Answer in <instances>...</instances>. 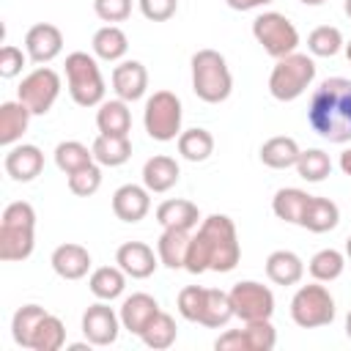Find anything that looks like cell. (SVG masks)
Instances as JSON below:
<instances>
[{"label":"cell","instance_id":"cell-48","mask_svg":"<svg viewBox=\"0 0 351 351\" xmlns=\"http://www.w3.org/2000/svg\"><path fill=\"white\" fill-rule=\"evenodd\" d=\"M214 348L217 351H250L247 337H244V329H230V332L219 335L217 343H214Z\"/></svg>","mask_w":351,"mask_h":351},{"label":"cell","instance_id":"cell-31","mask_svg":"<svg viewBox=\"0 0 351 351\" xmlns=\"http://www.w3.org/2000/svg\"><path fill=\"white\" fill-rule=\"evenodd\" d=\"M44 315H47V310L41 304H22L14 313V321H11L14 343L22 346V348H33V337H36V329L44 321Z\"/></svg>","mask_w":351,"mask_h":351},{"label":"cell","instance_id":"cell-39","mask_svg":"<svg viewBox=\"0 0 351 351\" xmlns=\"http://www.w3.org/2000/svg\"><path fill=\"white\" fill-rule=\"evenodd\" d=\"M296 170H299V176H302L304 181L318 184V181H324V178L332 173V159H329V154H324L321 148H307V151L299 154Z\"/></svg>","mask_w":351,"mask_h":351},{"label":"cell","instance_id":"cell-17","mask_svg":"<svg viewBox=\"0 0 351 351\" xmlns=\"http://www.w3.org/2000/svg\"><path fill=\"white\" fill-rule=\"evenodd\" d=\"M159 313V302L151 296V293H132V296H126L123 299V304H121V310H118V315H121V324H123V329L126 332H132V335H143V329L151 324V318Z\"/></svg>","mask_w":351,"mask_h":351},{"label":"cell","instance_id":"cell-11","mask_svg":"<svg viewBox=\"0 0 351 351\" xmlns=\"http://www.w3.org/2000/svg\"><path fill=\"white\" fill-rule=\"evenodd\" d=\"M121 315L101 299L82 313V335L90 346H112L121 332Z\"/></svg>","mask_w":351,"mask_h":351},{"label":"cell","instance_id":"cell-30","mask_svg":"<svg viewBox=\"0 0 351 351\" xmlns=\"http://www.w3.org/2000/svg\"><path fill=\"white\" fill-rule=\"evenodd\" d=\"M90 47H93V55H96V58L112 63V60H121V58L126 55L129 38H126V33H123L118 25H104V27H99V30L93 33Z\"/></svg>","mask_w":351,"mask_h":351},{"label":"cell","instance_id":"cell-41","mask_svg":"<svg viewBox=\"0 0 351 351\" xmlns=\"http://www.w3.org/2000/svg\"><path fill=\"white\" fill-rule=\"evenodd\" d=\"M244 337H247L250 351H271L277 346V332H274V326H271L269 318H263V321H247L244 324Z\"/></svg>","mask_w":351,"mask_h":351},{"label":"cell","instance_id":"cell-6","mask_svg":"<svg viewBox=\"0 0 351 351\" xmlns=\"http://www.w3.org/2000/svg\"><path fill=\"white\" fill-rule=\"evenodd\" d=\"M335 299L326 285L318 280L310 285H302L291 299V318L302 329H318L335 321Z\"/></svg>","mask_w":351,"mask_h":351},{"label":"cell","instance_id":"cell-16","mask_svg":"<svg viewBox=\"0 0 351 351\" xmlns=\"http://www.w3.org/2000/svg\"><path fill=\"white\" fill-rule=\"evenodd\" d=\"M5 173L14 178V181H33L41 170H44V154L38 145H30V143H22V145H14L8 154H5Z\"/></svg>","mask_w":351,"mask_h":351},{"label":"cell","instance_id":"cell-20","mask_svg":"<svg viewBox=\"0 0 351 351\" xmlns=\"http://www.w3.org/2000/svg\"><path fill=\"white\" fill-rule=\"evenodd\" d=\"M178 162L167 154H156L143 165V184L148 192H167L178 184Z\"/></svg>","mask_w":351,"mask_h":351},{"label":"cell","instance_id":"cell-46","mask_svg":"<svg viewBox=\"0 0 351 351\" xmlns=\"http://www.w3.org/2000/svg\"><path fill=\"white\" fill-rule=\"evenodd\" d=\"M22 66H25L22 49L14 47V44H5V47L0 49V77H3V80H11V77H16V74L22 71Z\"/></svg>","mask_w":351,"mask_h":351},{"label":"cell","instance_id":"cell-44","mask_svg":"<svg viewBox=\"0 0 351 351\" xmlns=\"http://www.w3.org/2000/svg\"><path fill=\"white\" fill-rule=\"evenodd\" d=\"M93 11L104 22H123L132 14V0H93Z\"/></svg>","mask_w":351,"mask_h":351},{"label":"cell","instance_id":"cell-35","mask_svg":"<svg viewBox=\"0 0 351 351\" xmlns=\"http://www.w3.org/2000/svg\"><path fill=\"white\" fill-rule=\"evenodd\" d=\"M176 337H178L176 321H173V315L165 313V310H159V313L151 318V324L143 329V335H140V340H143L148 348H156V351L170 348V346L176 343Z\"/></svg>","mask_w":351,"mask_h":351},{"label":"cell","instance_id":"cell-26","mask_svg":"<svg viewBox=\"0 0 351 351\" xmlns=\"http://www.w3.org/2000/svg\"><path fill=\"white\" fill-rule=\"evenodd\" d=\"M30 110L16 99V101H3L0 104V145H14L30 123Z\"/></svg>","mask_w":351,"mask_h":351},{"label":"cell","instance_id":"cell-15","mask_svg":"<svg viewBox=\"0 0 351 351\" xmlns=\"http://www.w3.org/2000/svg\"><path fill=\"white\" fill-rule=\"evenodd\" d=\"M148 88V71L140 60H123L112 69V90L123 101H137L145 96Z\"/></svg>","mask_w":351,"mask_h":351},{"label":"cell","instance_id":"cell-38","mask_svg":"<svg viewBox=\"0 0 351 351\" xmlns=\"http://www.w3.org/2000/svg\"><path fill=\"white\" fill-rule=\"evenodd\" d=\"M343 33L335 27V25H318L315 30H310L307 36V49L315 55V58H332L343 49Z\"/></svg>","mask_w":351,"mask_h":351},{"label":"cell","instance_id":"cell-32","mask_svg":"<svg viewBox=\"0 0 351 351\" xmlns=\"http://www.w3.org/2000/svg\"><path fill=\"white\" fill-rule=\"evenodd\" d=\"M93 159L104 167H118L132 156V140L129 137H112V134H99L90 145Z\"/></svg>","mask_w":351,"mask_h":351},{"label":"cell","instance_id":"cell-9","mask_svg":"<svg viewBox=\"0 0 351 351\" xmlns=\"http://www.w3.org/2000/svg\"><path fill=\"white\" fill-rule=\"evenodd\" d=\"M19 101L33 112V115H47L55 104V99L60 96V77L58 71H52L49 66H38L33 69L16 88Z\"/></svg>","mask_w":351,"mask_h":351},{"label":"cell","instance_id":"cell-34","mask_svg":"<svg viewBox=\"0 0 351 351\" xmlns=\"http://www.w3.org/2000/svg\"><path fill=\"white\" fill-rule=\"evenodd\" d=\"M230 318H233L230 293H225V291H219V288H206V304H203V313H200V321H197V324L211 326V329H219V326H225Z\"/></svg>","mask_w":351,"mask_h":351},{"label":"cell","instance_id":"cell-51","mask_svg":"<svg viewBox=\"0 0 351 351\" xmlns=\"http://www.w3.org/2000/svg\"><path fill=\"white\" fill-rule=\"evenodd\" d=\"M346 335H348V340H351V310H348V315H346Z\"/></svg>","mask_w":351,"mask_h":351},{"label":"cell","instance_id":"cell-33","mask_svg":"<svg viewBox=\"0 0 351 351\" xmlns=\"http://www.w3.org/2000/svg\"><path fill=\"white\" fill-rule=\"evenodd\" d=\"M178 154L186 159V162H206L211 154H214V137L208 129H186L178 134Z\"/></svg>","mask_w":351,"mask_h":351},{"label":"cell","instance_id":"cell-36","mask_svg":"<svg viewBox=\"0 0 351 351\" xmlns=\"http://www.w3.org/2000/svg\"><path fill=\"white\" fill-rule=\"evenodd\" d=\"M90 162H96V159H93V151H88V145H82L80 140H63V143H58V148H55V165H58L66 176L74 173V170L88 167Z\"/></svg>","mask_w":351,"mask_h":351},{"label":"cell","instance_id":"cell-3","mask_svg":"<svg viewBox=\"0 0 351 351\" xmlns=\"http://www.w3.org/2000/svg\"><path fill=\"white\" fill-rule=\"evenodd\" d=\"M192 90L206 104H219L233 90L228 60L217 49H197L192 55Z\"/></svg>","mask_w":351,"mask_h":351},{"label":"cell","instance_id":"cell-7","mask_svg":"<svg viewBox=\"0 0 351 351\" xmlns=\"http://www.w3.org/2000/svg\"><path fill=\"white\" fill-rule=\"evenodd\" d=\"M181 99L173 90H156L154 96H148L145 101V112H143V123L148 137L159 140V143H170L181 134Z\"/></svg>","mask_w":351,"mask_h":351},{"label":"cell","instance_id":"cell-14","mask_svg":"<svg viewBox=\"0 0 351 351\" xmlns=\"http://www.w3.org/2000/svg\"><path fill=\"white\" fill-rule=\"evenodd\" d=\"M112 211L121 222H140L151 211V192L145 184H123L112 192Z\"/></svg>","mask_w":351,"mask_h":351},{"label":"cell","instance_id":"cell-24","mask_svg":"<svg viewBox=\"0 0 351 351\" xmlns=\"http://www.w3.org/2000/svg\"><path fill=\"white\" fill-rule=\"evenodd\" d=\"M96 126L101 134H112V137H129L132 129V112L126 107L123 99H110L99 104L96 112Z\"/></svg>","mask_w":351,"mask_h":351},{"label":"cell","instance_id":"cell-55","mask_svg":"<svg viewBox=\"0 0 351 351\" xmlns=\"http://www.w3.org/2000/svg\"><path fill=\"white\" fill-rule=\"evenodd\" d=\"M346 255H348V258H351V236H348V239H346Z\"/></svg>","mask_w":351,"mask_h":351},{"label":"cell","instance_id":"cell-53","mask_svg":"<svg viewBox=\"0 0 351 351\" xmlns=\"http://www.w3.org/2000/svg\"><path fill=\"white\" fill-rule=\"evenodd\" d=\"M343 8H346V16L351 19V0H346V3H343Z\"/></svg>","mask_w":351,"mask_h":351},{"label":"cell","instance_id":"cell-4","mask_svg":"<svg viewBox=\"0 0 351 351\" xmlns=\"http://www.w3.org/2000/svg\"><path fill=\"white\" fill-rule=\"evenodd\" d=\"M315 80V60L302 52H291L285 58H277L271 74H269V93L277 101H293L299 99Z\"/></svg>","mask_w":351,"mask_h":351},{"label":"cell","instance_id":"cell-1","mask_svg":"<svg viewBox=\"0 0 351 351\" xmlns=\"http://www.w3.org/2000/svg\"><path fill=\"white\" fill-rule=\"evenodd\" d=\"M239 261H241V244L233 219L225 214H211L200 222L197 233L192 236L184 269L192 274H203V271L225 274L233 271Z\"/></svg>","mask_w":351,"mask_h":351},{"label":"cell","instance_id":"cell-25","mask_svg":"<svg viewBox=\"0 0 351 351\" xmlns=\"http://www.w3.org/2000/svg\"><path fill=\"white\" fill-rule=\"evenodd\" d=\"M299 143L293 137H285V134H277V137H269L263 145H261V162L271 170H285V167H296L299 162Z\"/></svg>","mask_w":351,"mask_h":351},{"label":"cell","instance_id":"cell-40","mask_svg":"<svg viewBox=\"0 0 351 351\" xmlns=\"http://www.w3.org/2000/svg\"><path fill=\"white\" fill-rule=\"evenodd\" d=\"M63 343H66V326H63V321L58 315L47 313L44 321L38 324V329H36L33 351H58V348H63Z\"/></svg>","mask_w":351,"mask_h":351},{"label":"cell","instance_id":"cell-19","mask_svg":"<svg viewBox=\"0 0 351 351\" xmlns=\"http://www.w3.org/2000/svg\"><path fill=\"white\" fill-rule=\"evenodd\" d=\"M36 247V233L27 225H0V261L14 263L30 258Z\"/></svg>","mask_w":351,"mask_h":351},{"label":"cell","instance_id":"cell-56","mask_svg":"<svg viewBox=\"0 0 351 351\" xmlns=\"http://www.w3.org/2000/svg\"><path fill=\"white\" fill-rule=\"evenodd\" d=\"M266 3H271V0H255V8H258V5H266Z\"/></svg>","mask_w":351,"mask_h":351},{"label":"cell","instance_id":"cell-37","mask_svg":"<svg viewBox=\"0 0 351 351\" xmlns=\"http://www.w3.org/2000/svg\"><path fill=\"white\" fill-rule=\"evenodd\" d=\"M310 274H313V280H318V282H332V280H337L340 274H343V269H346V255L343 252H337V250H332V247H326V250H318L313 258H310Z\"/></svg>","mask_w":351,"mask_h":351},{"label":"cell","instance_id":"cell-28","mask_svg":"<svg viewBox=\"0 0 351 351\" xmlns=\"http://www.w3.org/2000/svg\"><path fill=\"white\" fill-rule=\"evenodd\" d=\"M313 195H307L304 189L299 186H285V189H277L274 197H271V211L277 219L282 222H291V225H299L302 222V214L307 208Z\"/></svg>","mask_w":351,"mask_h":351},{"label":"cell","instance_id":"cell-27","mask_svg":"<svg viewBox=\"0 0 351 351\" xmlns=\"http://www.w3.org/2000/svg\"><path fill=\"white\" fill-rule=\"evenodd\" d=\"M337 222H340V208H337V203L335 200H329V197H310V203H307V208H304V214H302V228H307V230H313V233H326V230H332V228H337Z\"/></svg>","mask_w":351,"mask_h":351},{"label":"cell","instance_id":"cell-49","mask_svg":"<svg viewBox=\"0 0 351 351\" xmlns=\"http://www.w3.org/2000/svg\"><path fill=\"white\" fill-rule=\"evenodd\" d=\"M228 5L236 11H250V8H255V0H228Z\"/></svg>","mask_w":351,"mask_h":351},{"label":"cell","instance_id":"cell-42","mask_svg":"<svg viewBox=\"0 0 351 351\" xmlns=\"http://www.w3.org/2000/svg\"><path fill=\"white\" fill-rule=\"evenodd\" d=\"M99 186H101V167H99L96 162H90V165L82 167V170L69 173V189H71L74 195H80V197H90Z\"/></svg>","mask_w":351,"mask_h":351},{"label":"cell","instance_id":"cell-47","mask_svg":"<svg viewBox=\"0 0 351 351\" xmlns=\"http://www.w3.org/2000/svg\"><path fill=\"white\" fill-rule=\"evenodd\" d=\"M178 8V0H140V11L151 22H167Z\"/></svg>","mask_w":351,"mask_h":351},{"label":"cell","instance_id":"cell-8","mask_svg":"<svg viewBox=\"0 0 351 351\" xmlns=\"http://www.w3.org/2000/svg\"><path fill=\"white\" fill-rule=\"evenodd\" d=\"M252 36H255V41L271 58H285V55L296 52V47H299V30L280 11H263V14H258L252 19Z\"/></svg>","mask_w":351,"mask_h":351},{"label":"cell","instance_id":"cell-45","mask_svg":"<svg viewBox=\"0 0 351 351\" xmlns=\"http://www.w3.org/2000/svg\"><path fill=\"white\" fill-rule=\"evenodd\" d=\"M0 225H27V228H36V208L25 200H14L3 208V219Z\"/></svg>","mask_w":351,"mask_h":351},{"label":"cell","instance_id":"cell-22","mask_svg":"<svg viewBox=\"0 0 351 351\" xmlns=\"http://www.w3.org/2000/svg\"><path fill=\"white\" fill-rule=\"evenodd\" d=\"M189 241H192V233L189 230L165 228L162 236H159V241H156L159 263L167 266V269H184L186 252H189Z\"/></svg>","mask_w":351,"mask_h":351},{"label":"cell","instance_id":"cell-12","mask_svg":"<svg viewBox=\"0 0 351 351\" xmlns=\"http://www.w3.org/2000/svg\"><path fill=\"white\" fill-rule=\"evenodd\" d=\"M25 49H27V58L33 63H49V60H55L60 55V49H63V33H60V27H55L49 22L33 25L25 33Z\"/></svg>","mask_w":351,"mask_h":351},{"label":"cell","instance_id":"cell-23","mask_svg":"<svg viewBox=\"0 0 351 351\" xmlns=\"http://www.w3.org/2000/svg\"><path fill=\"white\" fill-rule=\"evenodd\" d=\"M266 277L274 285H296L304 277V263L291 250H274L266 258Z\"/></svg>","mask_w":351,"mask_h":351},{"label":"cell","instance_id":"cell-13","mask_svg":"<svg viewBox=\"0 0 351 351\" xmlns=\"http://www.w3.org/2000/svg\"><path fill=\"white\" fill-rule=\"evenodd\" d=\"M115 263L126 271V277L132 280H145L156 271L159 266V255H154V250L145 241H126L118 247L115 252Z\"/></svg>","mask_w":351,"mask_h":351},{"label":"cell","instance_id":"cell-5","mask_svg":"<svg viewBox=\"0 0 351 351\" xmlns=\"http://www.w3.org/2000/svg\"><path fill=\"white\" fill-rule=\"evenodd\" d=\"M66 82L74 104L80 107H96L104 101V77L93 55L88 52H71L66 55Z\"/></svg>","mask_w":351,"mask_h":351},{"label":"cell","instance_id":"cell-2","mask_svg":"<svg viewBox=\"0 0 351 351\" xmlns=\"http://www.w3.org/2000/svg\"><path fill=\"white\" fill-rule=\"evenodd\" d=\"M307 121L313 132L329 143L351 140V80L326 77L310 96Z\"/></svg>","mask_w":351,"mask_h":351},{"label":"cell","instance_id":"cell-18","mask_svg":"<svg viewBox=\"0 0 351 351\" xmlns=\"http://www.w3.org/2000/svg\"><path fill=\"white\" fill-rule=\"evenodd\" d=\"M52 269L58 277L63 280H82L90 269V252L82 247V244H60L52 250V258H49Z\"/></svg>","mask_w":351,"mask_h":351},{"label":"cell","instance_id":"cell-50","mask_svg":"<svg viewBox=\"0 0 351 351\" xmlns=\"http://www.w3.org/2000/svg\"><path fill=\"white\" fill-rule=\"evenodd\" d=\"M340 170H343L346 176H351V148L340 154Z\"/></svg>","mask_w":351,"mask_h":351},{"label":"cell","instance_id":"cell-52","mask_svg":"<svg viewBox=\"0 0 351 351\" xmlns=\"http://www.w3.org/2000/svg\"><path fill=\"white\" fill-rule=\"evenodd\" d=\"M299 3H304V5H324L326 0H299Z\"/></svg>","mask_w":351,"mask_h":351},{"label":"cell","instance_id":"cell-43","mask_svg":"<svg viewBox=\"0 0 351 351\" xmlns=\"http://www.w3.org/2000/svg\"><path fill=\"white\" fill-rule=\"evenodd\" d=\"M203 304H206V288H200V285H186V288L178 291V313H181L186 321H200Z\"/></svg>","mask_w":351,"mask_h":351},{"label":"cell","instance_id":"cell-29","mask_svg":"<svg viewBox=\"0 0 351 351\" xmlns=\"http://www.w3.org/2000/svg\"><path fill=\"white\" fill-rule=\"evenodd\" d=\"M88 288H90V293H93L96 299L112 302V299H118V296L123 293V288H126V271H123L121 266H99V269L90 274Z\"/></svg>","mask_w":351,"mask_h":351},{"label":"cell","instance_id":"cell-54","mask_svg":"<svg viewBox=\"0 0 351 351\" xmlns=\"http://www.w3.org/2000/svg\"><path fill=\"white\" fill-rule=\"evenodd\" d=\"M343 49H346V58L351 60V41H348V44H343Z\"/></svg>","mask_w":351,"mask_h":351},{"label":"cell","instance_id":"cell-21","mask_svg":"<svg viewBox=\"0 0 351 351\" xmlns=\"http://www.w3.org/2000/svg\"><path fill=\"white\" fill-rule=\"evenodd\" d=\"M200 211L192 200L184 197H173V200H162L156 206V222L162 228H178V230H192L197 228Z\"/></svg>","mask_w":351,"mask_h":351},{"label":"cell","instance_id":"cell-10","mask_svg":"<svg viewBox=\"0 0 351 351\" xmlns=\"http://www.w3.org/2000/svg\"><path fill=\"white\" fill-rule=\"evenodd\" d=\"M228 293H230L233 315L241 318L244 324H247V321L271 318V313H274V293H271V288H266L263 282L241 280V282H236Z\"/></svg>","mask_w":351,"mask_h":351}]
</instances>
